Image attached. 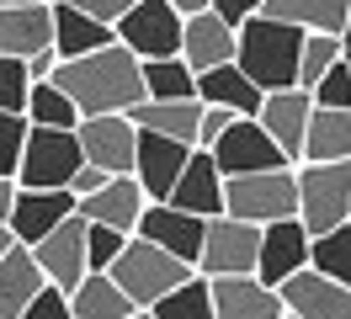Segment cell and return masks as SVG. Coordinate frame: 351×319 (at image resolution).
<instances>
[{"label": "cell", "instance_id": "1", "mask_svg": "<svg viewBox=\"0 0 351 319\" xmlns=\"http://www.w3.org/2000/svg\"><path fill=\"white\" fill-rule=\"evenodd\" d=\"M53 85L80 106V117H128L138 102H149V91H144V64L133 59L123 43H112V48L90 54V59L59 64Z\"/></svg>", "mask_w": 351, "mask_h": 319}, {"label": "cell", "instance_id": "2", "mask_svg": "<svg viewBox=\"0 0 351 319\" xmlns=\"http://www.w3.org/2000/svg\"><path fill=\"white\" fill-rule=\"evenodd\" d=\"M304 27H287V21L271 16H250L240 27V48H234V64L245 69V80L256 85L261 96H277V91H298V59H304Z\"/></svg>", "mask_w": 351, "mask_h": 319}, {"label": "cell", "instance_id": "3", "mask_svg": "<svg viewBox=\"0 0 351 319\" xmlns=\"http://www.w3.org/2000/svg\"><path fill=\"white\" fill-rule=\"evenodd\" d=\"M192 276H197V272H192L186 261L165 255L160 245L138 239V234L128 239V250L117 255V266H112V282L133 298V309H154L160 298H171L176 287H181V282H192Z\"/></svg>", "mask_w": 351, "mask_h": 319}, {"label": "cell", "instance_id": "4", "mask_svg": "<svg viewBox=\"0 0 351 319\" xmlns=\"http://www.w3.org/2000/svg\"><path fill=\"white\" fill-rule=\"evenodd\" d=\"M86 170V149L75 128H32L22 149V170L16 181L27 191H69V181Z\"/></svg>", "mask_w": 351, "mask_h": 319}, {"label": "cell", "instance_id": "5", "mask_svg": "<svg viewBox=\"0 0 351 319\" xmlns=\"http://www.w3.org/2000/svg\"><path fill=\"white\" fill-rule=\"evenodd\" d=\"M223 213L256 224V229H271V224H282V218H298V165L229 181V187H223Z\"/></svg>", "mask_w": 351, "mask_h": 319}, {"label": "cell", "instance_id": "6", "mask_svg": "<svg viewBox=\"0 0 351 319\" xmlns=\"http://www.w3.org/2000/svg\"><path fill=\"white\" fill-rule=\"evenodd\" d=\"M298 224L314 239L351 224V160L346 165H298Z\"/></svg>", "mask_w": 351, "mask_h": 319}, {"label": "cell", "instance_id": "7", "mask_svg": "<svg viewBox=\"0 0 351 319\" xmlns=\"http://www.w3.org/2000/svg\"><path fill=\"white\" fill-rule=\"evenodd\" d=\"M181 38H186V16L176 11L171 0H138L128 16L117 21V43H123L138 64L181 59Z\"/></svg>", "mask_w": 351, "mask_h": 319}, {"label": "cell", "instance_id": "8", "mask_svg": "<svg viewBox=\"0 0 351 319\" xmlns=\"http://www.w3.org/2000/svg\"><path fill=\"white\" fill-rule=\"evenodd\" d=\"M256 261H261V229L245 224V218H208V234H202V261L197 272L213 282V276H256Z\"/></svg>", "mask_w": 351, "mask_h": 319}, {"label": "cell", "instance_id": "9", "mask_svg": "<svg viewBox=\"0 0 351 319\" xmlns=\"http://www.w3.org/2000/svg\"><path fill=\"white\" fill-rule=\"evenodd\" d=\"M208 154L219 160L223 181L261 176V170H293V160L277 149V139H271V133H266L256 117H234V128H229V133H223V139L208 149Z\"/></svg>", "mask_w": 351, "mask_h": 319}, {"label": "cell", "instance_id": "10", "mask_svg": "<svg viewBox=\"0 0 351 319\" xmlns=\"http://www.w3.org/2000/svg\"><path fill=\"white\" fill-rule=\"evenodd\" d=\"M86 218L75 213V218H64L59 229L48 234L43 245H32V255H38V266H43L48 287H59V293H75L80 282L90 276V250H86Z\"/></svg>", "mask_w": 351, "mask_h": 319}, {"label": "cell", "instance_id": "11", "mask_svg": "<svg viewBox=\"0 0 351 319\" xmlns=\"http://www.w3.org/2000/svg\"><path fill=\"white\" fill-rule=\"evenodd\" d=\"M308 261H314V234H308L298 218H282V224L261 229V261H256V276H261L266 287L282 293L298 272H308Z\"/></svg>", "mask_w": 351, "mask_h": 319}, {"label": "cell", "instance_id": "12", "mask_svg": "<svg viewBox=\"0 0 351 319\" xmlns=\"http://www.w3.org/2000/svg\"><path fill=\"white\" fill-rule=\"evenodd\" d=\"M75 133H80V149H86V165L107 170V176H133V165H138L133 117H86Z\"/></svg>", "mask_w": 351, "mask_h": 319}, {"label": "cell", "instance_id": "13", "mask_svg": "<svg viewBox=\"0 0 351 319\" xmlns=\"http://www.w3.org/2000/svg\"><path fill=\"white\" fill-rule=\"evenodd\" d=\"M192 154H197V149H186V144H176V139H160V133H144V128H138V165H133V181L144 187L149 202H171L181 170L192 165Z\"/></svg>", "mask_w": 351, "mask_h": 319}, {"label": "cell", "instance_id": "14", "mask_svg": "<svg viewBox=\"0 0 351 319\" xmlns=\"http://www.w3.org/2000/svg\"><path fill=\"white\" fill-rule=\"evenodd\" d=\"M202 234H208V224L192 218V213H181V208H171V202H149L144 224H138V239H149L165 255L186 261L192 272H197V261H202Z\"/></svg>", "mask_w": 351, "mask_h": 319}, {"label": "cell", "instance_id": "15", "mask_svg": "<svg viewBox=\"0 0 351 319\" xmlns=\"http://www.w3.org/2000/svg\"><path fill=\"white\" fill-rule=\"evenodd\" d=\"M53 48V5L27 0V5H5L0 11V59H38Z\"/></svg>", "mask_w": 351, "mask_h": 319}, {"label": "cell", "instance_id": "16", "mask_svg": "<svg viewBox=\"0 0 351 319\" xmlns=\"http://www.w3.org/2000/svg\"><path fill=\"white\" fill-rule=\"evenodd\" d=\"M144 213H149V197H144V187L133 176H112L96 197H80V218L86 224H107V229L128 234V239L138 234Z\"/></svg>", "mask_w": 351, "mask_h": 319}, {"label": "cell", "instance_id": "17", "mask_svg": "<svg viewBox=\"0 0 351 319\" xmlns=\"http://www.w3.org/2000/svg\"><path fill=\"white\" fill-rule=\"evenodd\" d=\"M256 123L277 139L293 165H304V139H308V123H314V96L308 91H277V96H266L261 102V117Z\"/></svg>", "mask_w": 351, "mask_h": 319}, {"label": "cell", "instance_id": "18", "mask_svg": "<svg viewBox=\"0 0 351 319\" xmlns=\"http://www.w3.org/2000/svg\"><path fill=\"white\" fill-rule=\"evenodd\" d=\"M234 48H240V32H234V27H229L219 11L186 16L181 59L192 64V75H208V69H223V64H234Z\"/></svg>", "mask_w": 351, "mask_h": 319}, {"label": "cell", "instance_id": "19", "mask_svg": "<svg viewBox=\"0 0 351 319\" xmlns=\"http://www.w3.org/2000/svg\"><path fill=\"white\" fill-rule=\"evenodd\" d=\"M223 170H219V160L208 154V149H197L192 154V165L181 170V181H176V191H171V208H181V213H192V218H223Z\"/></svg>", "mask_w": 351, "mask_h": 319}, {"label": "cell", "instance_id": "20", "mask_svg": "<svg viewBox=\"0 0 351 319\" xmlns=\"http://www.w3.org/2000/svg\"><path fill=\"white\" fill-rule=\"evenodd\" d=\"M213 309L219 319H282L287 303L277 287H266L261 276H213Z\"/></svg>", "mask_w": 351, "mask_h": 319}, {"label": "cell", "instance_id": "21", "mask_svg": "<svg viewBox=\"0 0 351 319\" xmlns=\"http://www.w3.org/2000/svg\"><path fill=\"white\" fill-rule=\"evenodd\" d=\"M75 213H80L75 191H27L22 187V202L11 213V234H16V245H43L48 234L64 218H75Z\"/></svg>", "mask_w": 351, "mask_h": 319}, {"label": "cell", "instance_id": "22", "mask_svg": "<svg viewBox=\"0 0 351 319\" xmlns=\"http://www.w3.org/2000/svg\"><path fill=\"white\" fill-rule=\"evenodd\" d=\"M282 303H287V314H298V319H351V287L319 276L314 266L282 287Z\"/></svg>", "mask_w": 351, "mask_h": 319}, {"label": "cell", "instance_id": "23", "mask_svg": "<svg viewBox=\"0 0 351 319\" xmlns=\"http://www.w3.org/2000/svg\"><path fill=\"white\" fill-rule=\"evenodd\" d=\"M48 287L43 266H38V255L32 245H11V250L0 255V319H22L27 303Z\"/></svg>", "mask_w": 351, "mask_h": 319}, {"label": "cell", "instance_id": "24", "mask_svg": "<svg viewBox=\"0 0 351 319\" xmlns=\"http://www.w3.org/2000/svg\"><path fill=\"white\" fill-rule=\"evenodd\" d=\"M117 43V32H112L107 21L86 16V11H75V5H53V48H59V59H90V54H101V48H112Z\"/></svg>", "mask_w": 351, "mask_h": 319}, {"label": "cell", "instance_id": "25", "mask_svg": "<svg viewBox=\"0 0 351 319\" xmlns=\"http://www.w3.org/2000/svg\"><path fill=\"white\" fill-rule=\"evenodd\" d=\"M197 102L202 106H223V112H234V117H261V91L245 80L240 64H223V69H208L197 75Z\"/></svg>", "mask_w": 351, "mask_h": 319}, {"label": "cell", "instance_id": "26", "mask_svg": "<svg viewBox=\"0 0 351 319\" xmlns=\"http://www.w3.org/2000/svg\"><path fill=\"white\" fill-rule=\"evenodd\" d=\"M128 117H133V128H144V133H160V139H176V144L197 149L202 102H138Z\"/></svg>", "mask_w": 351, "mask_h": 319}, {"label": "cell", "instance_id": "27", "mask_svg": "<svg viewBox=\"0 0 351 319\" xmlns=\"http://www.w3.org/2000/svg\"><path fill=\"white\" fill-rule=\"evenodd\" d=\"M261 16L287 21V27H304V32L341 38V32L351 27V0H266Z\"/></svg>", "mask_w": 351, "mask_h": 319}, {"label": "cell", "instance_id": "28", "mask_svg": "<svg viewBox=\"0 0 351 319\" xmlns=\"http://www.w3.org/2000/svg\"><path fill=\"white\" fill-rule=\"evenodd\" d=\"M351 160V112L314 106V123L304 139V165H346Z\"/></svg>", "mask_w": 351, "mask_h": 319}, {"label": "cell", "instance_id": "29", "mask_svg": "<svg viewBox=\"0 0 351 319\" xmlns=\"http://www.w3.org/2000/svg\"><path fill=\"white\" fill-rule=\"evenodd\" d=\"M69 309H75V319H133L138 309H133V298L112 282V272H90L75 293H69Z\"/></svg>", "mask_w": 351, "mask_h": 319}, {"label": "cell", "instance_id": "30", "mask_svg": "<svg viewBox=\"0 0 351 319\" xmlns=\"http://www.w3.org/2000/svg\"><path fill=\"white\" fill-rule=\"evenodd\" d=\"M144 91L149 102H197V75L186 59H154L144 64Z\"/></svg>", "mask_w": 351, "mask_h": 319}, {"label": "cell", "instance_id": "31", "mask_svg": "<svg viewBox=\"0 0 351 319\" xmlns=\"http://www.w3.org/2000/svg\"><path fill=\"white\" fill-rule=\"evenodd\" d=\"M154 319H219V309H213V287H208V276H192V282H181L171 298H160L149 309Z\"/></svg>", "mask_w": 351, "mask_h": 319}, {"label": "cell", "instance_id": "32", "mask_svg": "<svg viewBox=\"0 0 351 319\" xmlns=\"http://www.w3.org/2000/svg\"><path fill=\"white\" fill-rule=\"evenodd\" d=\"M27 123L32 128H80L86 117H80V106L69 102L59 85H32V96H27Z\"/></svg>", "mask_w": 351, "mask_h": 319}, {"label": "cell", "instance_id": "33", "mask_svg": "<svg viewBox=\"0 0 351 319\" xmlns=\"http://www.w3.org/2000/svg\"><path fill=\"white\" fill-rule=\"evenodd\" d=\"M341 59H346V43H341V38L308 32V38H304V59H298V91H314Z\"/></svg>", "mask_w": 351, "mask_h": 319}, {"label": "cell", "instance_id": "34", "mask_svg": "<svg viewBox=\"0 0 351 319\" xmlns=\"http://www.w3.org/2000/svg\"><path fill=\"white\" fill-rule=\"evenodd\" d=\"M319 276H330V282H341V287H351V224H341L335 234H325V239H314V261H308Z\"/></svg>", "mask_w": 351, "mask_h": 319}, {"label": "cell", "instance_id": "35", "mask_svg": "<svg viewBox=\"0 0 351 319\" xmlns=\"http://www.w3.org/2000/svg\"><path fill=\"white\" fill-rule=\"evenodd\" d=\"M27 133H32V123H27L22 112H0V181L22 170V149H27Z\"/></svg>", "mask_w": 351, "mask_h": 319}, {"label": "cell", "instance_id": "36", "mask_svg": "<svg viewBox=\"0 0 351 319\" xmlns=\"http://www.w3.org/2000/svg\"><path fill=\"white\" fill-rule=\"evenodd\" d=\"M27 96H32V75L22 59H0V112H22L27 117Z\"/></svg>", "mask_w": 351, "mask_h": 319}, {"label": "cell", "instance_id": "37", "mask_svg": "<svg viewBox=\"0 0 351 319\" xmlns=\"http://www.w3.org/2000/svg\"><path fill=\"white\" fill-rule=\"evenodd\" d=\"M86 250H90V272H112L117 255L128 250V234L107 229V224H90L86 229Z\"/></svg>", "mask_w": 351, "mask_h": 319}, {"label": "cell", "instance_id": "38", "mask_svg": "<svg viewBox=\"0 0 351 319\" xmlns=\"http://www.w3.org/2000/svg\"><path fill=\"white\" fill-rule=\"evenodd\" d=\"M308 96H314V106H325V112H351V64L341 59Z\"/></svg>", "mask_w": 351, "mask_h": 319}, {"label": "cell", "instance_id": "39", "mask_svg": "<svg viewBox=\"0 0 351 319\" xmlns=\"http://www.w3.org/2000/svg\"><path fill=\"white\" fill-rule=\"evenodd\" d=\"M22 319H75V309H69V293H59V287H43V293L27 303Z\"/></svg>", "mask_w": 351, "mask_h": 319}, {"label": "cell", "instance_id": "40", "mask_svg": "<svg viewBox=\"0 0 351 319\" xmlns=\"http://www.w3.org/2000/svg\"><path fill=\"white\" fill-rule=\"evenodd\" d=\"M64 5H75V11H86V16H96V21H107L112 32H117V21L128 16L138 0H64Z\"/></svg>", "mask_w": 351, "mask_h": 319}, {"label": "cell", "instance_id": "41", "mask_svg": "<svg viewBox=\"0 0 351 319\" xmlns=\"http://www.w3.org/2000/svg\"><path fill=\"white\" fill-rule=\"evenodd\" d=\"M234 128V112H223V106H202V128H197V149H213Z\"/></svg>", "mask_w": 351, "mask_h": 319}, {"label": "cell", "instance_id": "42", "mask_svg": "<svg viewBox=\"0 0 351 319\" xmlns=\"http://www.w3.org/2000/svg\"><path fill=\"white\" fill-rule=\"evenodd\" d=\"M213 11H219V16L229 21L234 32H240L250 16H261V11H266V0H213Z\"/></svg>", "mask_w": 351, "mask_h": 319}, {"label": "cell", "instance_id": "43", "mask_svg": "<svg viewBox=\"0 0 351 319\" xmlns=\"http://www.w3.org/2000/svg\"><path fill=\"white\" fill-rule=\"evenodd\" d=\"M59 48H48V54H38V59H27V75H32V85H48L53 75H59Z\"/></svg>", "mask_w": 351, "mask_h": 319}, {"label": "cell", "instance_id": "44", "mask_svg": "<svg viewBox=\"0 0 351 319\" xmlns=\"http://www.w3.org/2000/svg\"><path fill=\"white\" fill-rule=\"evenodd\" d=\"M107 181H112L107 170H96V165H86V170H80V176H75V181H69V191H75V197H96V191L107 187Z\"/></svg>", "mask_w": 351, "mask_h": 319}, {"label": "cell", "instance_id": "45", "mask_svg": "<svg viewBox=\"0 0 351 319\" xmlns=\"http://www.w3.org/2000/svg\"><path fill=\"white\" fill-rule=\"evenodd\" d=\"M16 202H22V181H16V176H5V181H0V218H5V224H11Z\"/></svg>", "mask_w": 351, "mask_h": 319}, {"label": "cell", "instance_id": "46", "mask_svg": "<svg viewBox=\"0 0 351 319\" xmlns=\"http://www.w3.org/2000/svg\"><path fill=\"white\" fill-rule=\"evenodd\" d=\"M181 16H202V11H213V0H171Z\"/></svg>", "mask_w": 351, "mask_h": 319}, {"label": "cell", "instance_id": "47", "mask_svg": "<svg viewBox=\"0 0 351 319\" xmlns=\"http://www.w3.org/2000/svg\"><path fill=\"white\" fill-rule=\"evenodd\" d=\"M11 245H16V234H11V224H5V218H0V255L11 250Z\"/></svg>", "mask_w": 351, "mask_h": 319}, {"label": "cell", "instance_id": "48", "mask_svg": "<svg viewBox=\"0 0 351 319\" xmlns=\"http://www.w3.org/2000/svg\"><path fill=\"white\" fill-rule=\"evenodd\" d=\"M341 43H346V54H351V27H346V32H341Z\"/></svg>", "mask_w": 351, "mask_h": 319}, {"label": "cell", "instance_id": "49", "mask_svg": "<svg viewBox=\"0 0 351 319\" xmlns=\"http://www.w3.org/2000/svg\"><path fill=\"white\" fill-rule=\"evenodd\" d=\"M5 5H27V0H0V11H5Z\"/></svg>", "mask_w": 351, "mask_h": 319}, {"label": "cell", "instance_id": "50", "mask_svg": "<svg viewBox=\"0 0 351 319\" xmlns=\"http://www.w3.org/2000/svg\"><path fill=\"white\" fill-rule=\"evenodd\" d=\"M133 319H154V314H149V309H138V314H133Z\"/></svg>", "mask_w": 351, "mask_h": 319}, {"label": "cell", "instance_id": "51", "mask_svg": "<svg viewBox=\"0 0 351 319\" xmlns=\"http://www.w3.org/2000/svg\"><path fill=\"white\" fill-rule=\"evenodd\" d=\"M43 5H59V0H43Z\"/></svg>", "mask_w": 351, "mask_h": 319}, {"label": "cell", "instance_id": "52", "mask_svg": "<svg viewBox=\"0 0 351 319\" xmlns=\"http://www.w3.org/2000/svg\"><path fill=\"white\" fill-rule=\"evenodd\" d=\"M282 319H298V314H282Z\"/></svg>", "mask_w": 351, "mask_h": 319}, {"label": "cell", "instance_id": "53", "mask_svg": "<svg viewBox=\"0 0 351 319\" xmlns=\"http://www.w3.org/2000/svg\"><path fill=\"white\" fill-rule=\"evenodd\" d=\"M346 64H351V54H346Z\"/></svg>", "mask_w": 351, "mask_h": 319}]
</instances>
